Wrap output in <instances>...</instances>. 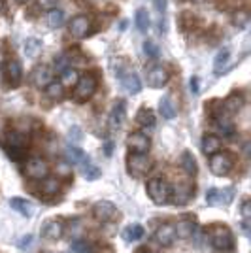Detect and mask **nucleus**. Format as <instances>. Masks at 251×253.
Listing matches in <instances>:
<instances>
[{"mask_svg":"<svg viewBox=\"0 0 251 253\" xmlns=\"http://www.w3.org/2000/svg\"><path fill=\"white\" fill-rule=\"evenodd\" d=\"M219 149H221V140L217 136L208 134V136L202 138V151H204L206 155H213V153H217Z\"/></svg>","mask_w":251,"mask_h":253,"instance_id":"nucleus-21","label":"nucleus"},{"mask_svg":"<svg viewBox=\"0 0 251 253\" xmlns=\"http://www.w3.org/2000/svg\"><path fill=\"white\" fill-rule=\"evenodd\" d=\"M4 76H6V80H8V84L11 87H17V85L21 84L23 80V68L19 61H8V63L4 64Z\"/></svg>","mask_w":251,"mask_h":253,"instance_id":"nucleus-11","label":"nucleus"},{"mask_svg":"<svg viewBox=\"0 0 251 253\" xmlns=\"http://www.w3.org/2000/svg\"><path fill=\"white\" fill-rule=\"evenodd\" d=\"M57 191H59V179L57 178H45L43 179V183H42L43 195L51 197V195H57Z\"/></svg>","mask_w":251,"mask_h":253,"instance_id":"nucleus-34","label":"nucleus"},{"mask_svg":"<svg viewBox=\"0 0 251 253\" xmlns=\"http://www.w3.org/2000/svg\"><path fill=\"white\" fill-rule=\"evenodd\" d=\"M126 146L132 153H142V155H147L149 151V146H151V140L149 136H146L144 132H132L128 140H126Z\"/></svg>","mask_w":251,"mask_h":253,"instance_id":"nucleus-8","label":"nucleus"},{"mask_svg":"<svg viewBox=\"0 0 251 253\" xmlns=\"http://www.w3.org/2000/svg\"><path fill=\"white\" fill-rule=\"evenodd\" d=\"M142 234H144V227L142 225H128L123 231V238H125L126 242H136V240L142 238Z\"/></svg>","mask_w":251,"mask_h":253,"instance_id":"nucleus-27","label":"nucleus"},{"mask_svg":"<svg viewBox=\"0 0 251 253\" xmlns=\"http://www.w3.org/2000/svg\"><path fill=\"white\" fill-rule=\"evenodd\" d=\"M146 189H147L149 199L155 202V204H159V206H163V204H167V202L170 201V193H172V189H170V185H168L165 179H161V178L149 179L146 185Z\"/></svg>","mask_w":251,"mask_h":253,"instance_id":"nucleus-1","label":"nucleus"},{"mask_svg":"<svg viewBox=\"0 0 251 253\" xmlns=\"http://www.w3.org/2000/svg\"><path fill=\"white\" fill-rule=\"evenodd\" d=\"M170 197H172L174 204L185 206V204L193 199V187H191V185H178V187L174 189V193H170Z\"/></svg>","mask_w":251,"mask_h":253,"instance_id":"nucleus-18","label":"nucleus"},{"mask_svg":"<svg viewBox=\"0 0 251 253\" xmlns=\"http://www.w3.org/2000/svg\"><path fill=\"white\" fill-rule=\"evenodd\" d=\"M142 253H151V252H142Z\"/></svg>","mask_w":251,"mask_h":253,"instance_id":"nucleus-50","label":"nucleus"},{"mask_svg":"<svg viewBox=\"0 0 251 253\" xmlns=\"http://www.w3.org/2000/svg\"><path fill=\"white\" fill-rule=\"evenodd\" d=\"M155 240H157L161 246H170V244L176 240V232H174V225H161L155 232Z\"/></svg>","mask_w":251,"mask_h":253,"instance_id":"nucleus-16","label":"nucleus"},{"mask_svg":"<svg viewBox=\"0 0 251 253\" xmlns=\"http://www.w3.org/2000/svg\"><path fill=\"white\" fill-rule=\"evenodd\" d=\"M125 116H126L125 102H123V100L115 102L114 108H112V112H110V125L114 126V128H119V126L125 123Z\"/></svg>","mask_w":251,"mask_h":253,"instance_id":"nucleus-17","label":"nucleus"},{"mask_svg":"<svg viewBox=\"0 0 251 253\" xmlns=\"http://www.w3.org/2000/svg\"><path fill=\"white\" fill-rule=\"evenodd\" d=\"M181 167H183V170H185V174H189V176H195L197 174V159L193 157V153H189V151H185L183 155H181Z\"/></svg>","mask_w":251,"mask_h":253,"instance_id":"nucleus-26","label":"nucleus"},{"mask_svg":"<svg viewBox=\"0 0 251 253\" xmlns=\"http://www.w3.org/2000/svg\"><path fill=\"white\" fill-rule=\"evenodd\" d=\"M45 95L49 96V98H53V100H59L64 95V87L59 82H51V84L45 87Z\"/></svg>","mask_w":251,"mask_h":253,"instance_id":"nucleus-32","label":"nucleus"},{"mask_svg":"<svg viewBox=\"0 0 251 253\" xmlns=\"http://www.w3.org/2000/svg\"><path fill=\"white\" fill-rule=\"evenodd\" d=\"M209 240L217 252H230L234 248V236H232L229 227H225V225L213 227L211 234H209Z\"/></svg>","mask_w":251,"mask_h":253,"instance_id":"nucleus-2","label":"nucleus"},{"mask_svg":"<svg viewBox=\"0 0 251 253\" xmlns=\"http://www.w3.org/2000/svg\"><path fill=\"white\" fill-rule=\"evenodd\" d=\"M2 146L10 157L19 159V151H23V148H25V136L19 132H6L2 138Z\"/></svg>","mask_w":251,"mask_h":253,"instance_id":"nucleus-5","label":"nucleus"},{"mask_svg":"<svg viewBox=\"0 0 251 253\" xmlns=\"http://www.w3.org/2000/svg\"><path fill=\"white\" fill-rule=\"evenodd\" d=\"M57 172H59L61 176H70V174H72V167H70L68 163H59V165H57Z\"/></svg>","mask_w":251,"mask_h":253,"instance_id":"nucleus-40","label":"nucleus"},{"mask_svg":"<svg viewBox=\"0 0 251 253\" xmlns=\"http://www.w3.org/2000/svg\"><path fill=\"white\" fill-rule=\"evenodd\" d=\"M119 80H121V84L125 87L128 93H132V95H136L140 93V89H142V84H140V78H138L132 70H128L125 68L121 74H119Z\"/></svg>","mask_w":251,"mask_h":253,"instance_id":"nucleus-14","label":"nucleus"},{"mask_svg":"<svg viewBox=\"0 0 251 253\" xmlns=\"http://www.w3.org/2000/svg\"><path fill=\"white\" fill-rule=\"evenodd\" d=\"M155 2V8H157L159 13H165L167 10V0H153Z\"/></svg>","mask_w":251,"mask_h":253,"instance_id":"nucleus-44","label":"nucleus"},{"mask_svg":"<svg viewBox=\"0 0 251 253\" xmlns=\"http://www.w3.org/2000/svg\"><path fill=\"white\" fill-rule=\"evenodd\" d=\"M64 234V223L61 219H53V221L45 223L43 227V236L47 240H59Z\"/></svg>","mask_w":251,"mask_h":253,"instance_id":"nucleus-19","label":"nucleus"},{"mask_svg":"<svg viewBox=\"0 0 251 253\" xmlns=\"http://www.w3.org/2000/svg\"><path fill=\"white\" fill-rule=\"evenodd\" d=\"M57 2H59V0H38V4L42 6L43 10H55Z\"/></svg>","mask_w":251,"mask_h":253,"instance_id":"nucleus-41","label":"nucleus"},{"mask_svg":"<svg viewBox=\"0 0 251 253\" xmlns=\"http://www.w3.org/2000/svg\"><path fill=\"white\" fill-rule=\"evenodd\" d=\"M147 84L151 87H165L168 84V72L163 66H153L147 72Z\"/></svg>","mask_w":251,"mask_h":253,"instance_id":"nucleus-15","label":"nucleus"},{"mask_svg":"<svg viewBox=\"0 0 251 253\" xmlns=\"http://www.w3.org/2000/svg\"><path fill=\"white\" fill-rule=\"evenodd\" d=\"M31 240H32V236H27V238H23L21 244H19V248H25V246H29V244H31Z\"/></svg>","mask_w":251,"mask_h":253,"instance_id":"nucleus-47","label":"nucleus"},{"mask_svg":"<svg viewBox=\"0 0 251 253\" xmlns=\"http://www.w3.org/2000/svg\"><path fill=\"white\" fill-rule=\"evenodd\" d=\"M144 51H146L147 57H157V55H159V47L153 42H146V43H144Z\"/></svg>","mask_w":251,"mask_h":253,"instance_id":"nucleus-39","label":"nucleus"},{"mask_svg":"<svg viewBox=\"0 0 251 253\" xmlns=\"http://www.w3.org/2000/svg\"><path fill=\"white\" fill-rule=\"evenodd\" d=\"M94 91H96V78L91 74L80 76L78 84L74 85V96H76V100H80V102L89 100V98L94 95Z\"/></svg>","mask_w":251,"mask_h":253,"instance_id":"nucleus-3","label":"nucleus"},{"mask_svg":"<svg viewBox=\"0 0 251 253\" xmlns=\"http://www.w3.org/2000/svg\"><path fill=\"white\" fill-rule=\"evenodd\" d=\"M74 252L89 253V244H87V242H76V244H74Z\"/></svg>","mask_w":251,"mask_h":253,"instance_id":"nucleus-42","label":"nucleus"},{"mask_svg":"<svg viewBox=\"0 0 251 253\" xmlns=\"http://www.w3.org/2000/svg\"><path fill=\"white\" fill-rule=\"evenodd\" d=\"M82 176L87 179H96L98 176H100V170L96 169L94 165H89V163L85 161L84 167H82Z\"/></svg>","mask_w":251,"mask_h":253,"instance_id":"nucleus-37","label":"nucleus"},{"mask_svg":"<svg viewBox=\"0 0 251 253\" xmlns=\"http://www.w3.org/2000/svg\"><path fill=\"white\" fill-rule=\"evenodd\" d=\"M10 206L15 211H19L21 215H27V217H29V215L32 213V206L27 201H23V199H11Z\"/></svg>","mask_w":251,"mask_h":253,"instance_id":"nucleus-29","label":"nucleus"},{"mask_svg":"<svg viewBox=\"0 0 251 253\" xmlns=\"http://www.w3.org/2000/svg\"><path fill=\"white\" fill-rule=\"evenodd\" d=\"M159 112H161V116L165 117V119H172V117L176 116V106H174L170 96H163V98H161Z\"/></svg>","mask_w":251,"mask_h":253,"instance_id":"nucleus-24","label":"nucleus"},{"mask_svg":"<svg viewBox=\"0 0 251 253\" xmlns=\"http://www.w3.org/2000/svg\"><path fill=\"white\" fill-rule=\"evenodd\" d=\"M234 167V161L229 153L225 151H217L209 157V170L215 174V176H227L230 170Z\"/></svg>","mask_w":251,"mask_h":253,"instance_id":"nucleus-4","label":"nucleus"},{"mask_svg":"<svg viewBox=\"0 0 251 253\" xmlns=\"http://www.w3.org/2000/svg\"><path fill=\"white\" fill-rule=\"evenodd\" d=\"M197 231V225L191 221V219H183V221H179L178 225H174V232H176V236L181 238V240H187L191 238L193 234Z\"/></svg>","mask_w":251,"mask_h":253,"instance_id":"nucleus-20","label":"nucleus"},{"mask_svg":"<svg viewBox=\"0 0 251 253\" xmlns=\"http://www.w3.org/2000/svg\"><path fill=\"white\" fill-rule=\"evenodd\" d=\"M215 128L219 130L223 136H230L232 132H234V125H232V121H230L229 117L225 116H215Z\"/></svg>","mask_w":251,"mask_h":253,"instance_id":"nucleus-23","label":"nucleus"},{"mask_svg":"<svg viewBox=\"0 0 251 253\" xmlns=\"http://www.w3.org/2000/svg\"><path fill=\"white\" fill-rule=\"evenodd\" d=\"M248 23H250V13H248V11L242 10L234 13V25H236L238 29H246Z\"/></svg>","mask_w":251,"mask_h":253,"instance_id":"nucleus-38","label":"nucleus"},{"mask_svg":"<svg viewBox=\"0 0 251 253\" xmlns=\"http://www.w3.org/2000/svg\"><path fill=\"white\" fill-rule=\"evenodd\" d=\"M31 78H32V84H34L36 89H45V87L53 82V72L49 66L40 64V66L34 68V72H32Z\"/></svg>","mask_w":251,"mask_h":253,"instance_id":"nucleus-10","label":"nucleus"},{"mask_svg":"<svg viewBox=\"0 0 251 253\" xmlns=\"http://www.w3.org/2000/svg\"><path fill=\"white\" fill-rule=\"evenodd\" d=\"M70 138H74V142H80L82 140V130L78 126H74V130H70Z\"/></svg>","mask_w":251,"mask_h":253,"instance_id":"nucleus-45","label":"nucleus"},{"mask_svg":"<svg viewBox=\"0 0 251 253\" xmlns=\"http://www.w3.org/2000/svg\"><path fill=\"white\" fill-rule=\"evenodd\" d=\"M229 61H230V49L229 47H223V49L217 53L215 61H213V70H215V74H221V72L229 66Z\"/></svg>","mask_w":251,"mask_h":253,"instance_id":"nucleus-22","label":"nucleus"},{"mask_svg":"<svg viewBox=\"0 0 251 253\" xmlns=\"http://www.w3.org/2000/svg\"><path fill=\"white\" fill-rule=\"evenodd\" d=\"M195 2H204V0H195Z\"/></svg>","mask_w":251,"mask_h":253,"instance_id":"nucleus-49","label":"nucleus"},{"mask_svg":"<svg viewBox=\"0 0 251 253\" xmlns=\"http://www.w3.org/2000/svg\"><path fill=\"white\" fill-rule=\"evenodd\" d=\"M149 13H147V10H144V8H140V10H136V27L140 32H147V29H149Z\"/></svg>","mask_w":251,"mask_h":253,"instance_id":"nucleus-31","label":"nucleus"},{"mask_svg":"<svg viewBox=\"0 0 251 253\" xmlns=\"http://www.w3.org/2000/svg\"><path fill=\"white\" fill-rule=\"evenodd\" d=\"M93 215L98 219V221H112L117 217V208H115L112 202L108 201H98L96 204L93 206Z\"/></svg>","mask_w":251,"mask_h":253,"instance_id":"nucleus-9","label":"nucleus"},{"mask_svg":"<svg viewBox=\"0 0 251 253\" xmlns=\"http://www.w3.org/2000/svg\"><path fill=\"white\" fill-rule=\"evenodd\" d=\"M40 51H42V42L38 38H29L25 42V55L27 57H36Z\"/></svg>","mask_w":251,"mask_h":253,"instance_id":"nucleus-30","label":"nucleus"},{"mask_svg":"<svg viewBox=\"0 0 251 253\" xmlns=\"http://www.w3.org/2000/svg\"><path fill=\"white\" fill-rule=\"evenodd\" d=\"M66 157L70 163H85V153L82 149L78 148H72V146H68L66 148Z\"/></svg>","mask_w":251,"mask_h":253,"instance_id":"nucleus-35","label":"nucleus"},{"mask_svg":"<svg viewBox=\"0 0 251 253\" xmlns=\"http://www.w3.org/2000/svg\"><path fill=\"white\" fill-rule=\"evenodd\" d=\"M19 2H23V0H19Z\"/></svg>","mask_w":251,"mask_h":253,"instance_id":"nucleus-51","label":"nucleus"},{"mask_svg":"<svg viewBox=\"0 0 251 253\" xmlns=\"http://www.w3.org/2000/svg\"><path fill=\"white\" fill-rule=\"evenodd\" d=\"M64 23V11L61 10H49V15H47V25L51 29H59Z\"/></svg>","mask_w":251,"mask_h":253,"instance_id":"nucleus-33","label":"nucleus"},{"mask_svg":"<svg viewBox=\"0 0 251 253\" xmlns=\"http://www.w3.org/2000/svg\"><path fill=\"white\" fill-rule=\"evenodd\" d=\"M78 80H80V74H78L76 68H64L61 72V82L59 84L63 87H72V85L78 84Z\"/></svg>","mask_w":251,"mask_h":253,"instance_id":"nucleus-25","label":"nucleus"},{"mask_svg":"<svg viewBox=\"0 0 251 253\" xmlns=\"http://www.w3.org/2000/svg\"><path fill=\"white\" fill-rule=\"evenodd\" d=\"M191 91L195 93V95H199L200 91H199V78H193L191 80Z\"/></svg>","mask_w":251,"mask_h":253,"instance_id":"nucleus-46","label":"nucleus"},{"mask_svg":"<svg viewBox=\"0 0 251 253\" xmlns=\"http://www.w3.org/2000/svg\"><path fill=\"white\" fill-rule=\"evenodd\" d=\"M106 155H112V144H106Z\"/></svg>","mask_w":251,"mask_h":253,"instance_id":"nucleus-48","label":"nucleus"},{"mask_svg":"<svg viewBox=\"0 0 251 253\" xmlns=\"http://www.w3.org/2000/svg\"><path fill=\"white\" fill-rule=\"evenodd\" d=\"M232 189H209L206 193V202L211 206H221V204H229L232 201Z\"/></svg>","mask_w":251,"mask_h":253,"instance_id":"nucleus-12","label":"nucleus"},{"mask_svg":"<svg viewBox=\"0 0 251 253\" xmlns=\"http://www.w3.org/2000/svg\"><path fill=\"white\" fill-rule=\"evenodd\" d=\"M136 123H140L142 126H153L155 125V114L147 108H142L136 114Z\"/></svg>","mask_w":251,"mask_h":253,"instance_id":"nucleus-28","label":"nucleus"},{"mask_svg":"<svg viewBox=\"0 0 251 253\" xmlns=\"http://www.w3.org/2000/svg\"><path fill=\"white\" fill-rule=\"evenodd\" d=\"M126 167H128V172L134 174V176H142L149 172L151 169V161L147 155H142V153H130L126 157Z\"/></svg>","mask_w":251,"mask_h":253,"instance_id":"nucleus-6","label":"nucleus"},{"mask_svg":"<svg viewBox=\"0 0 251 253\" xmlns=\"http://www.w3.org/2000/svg\"><path fill=\"white\" fill-rule=\"evenodd\" d=\"M223 106H225L227 110H230V112H238V110L242 108V96H238V93H232V95L225 100V104Z\"/></svg>","mask_w":251,"mask_h":253,"instance_id":"nucleus-36","label":"nucleus"},{"mask_svg":"<svg viewBox=\"0 0 251 253\" xmlns=\"http://www.w3.org/2000/svg\"><path fill=\"white\" fill-rule=\"evenodd\" d=\"M25 172L31 179H45L49 176V167L47 163L40 157H32L27 161V167H25Z\"/></svg>","mask_w":251,"mask_h":253,"instance_id":"nucleus-7","label":"nucleus"},{"mask_svg":"<svg viewBox=\"0 0 251 253\" xmlns=\"http://www.w3.org/2000/svg\"><path fill=\"white\" fill-rule=\"evenodd\" d=\"M242 215H244V219H250V201L248 199L242 202Z\"/></svg>","mask_w":251,"mask_h":253,"instance_id":"nucleus-43","label":"nucleus"},{"mask_svg":"<svg viewBox=\"0 0 251 253\" xmlns=\"http://www.w3.org/2000/svg\"><path fill=\"white\" fill-rule=\"evenodd\" d=\"M91 31V21H89V17H85V15H76L72 21H70V34L76 36V38H84L87 36Z\"/></svg>","mask_w":251,"mask_h":253,"instance_id":"nucleus-13","label":"nucleus"}]
</instances>
